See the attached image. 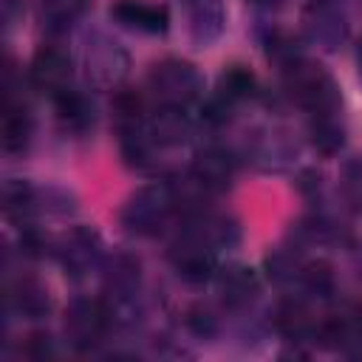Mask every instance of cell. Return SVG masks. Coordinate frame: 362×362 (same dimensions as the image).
<instances>
[{"label": "cell", "instance_id": "cell-1", "mask_svg": "<svg viewBox=\"0 0 362 362\" xmlns=\"http://www.w3.org/2000/svg\"><path fill=\"white\" fill-rule=\"evenodd\" d=\"M175 209H178L175 187L167 181H153V184L139 187L122 204L119 223L124 226V232H130L136 238H150L167 226V221L173 218Z\"/></svg>", "mask_w": 362, "mask_h": 362}, {"label": "cell", "instance_id": "cell-2", "mask_svg": "<svg viewBox=\"0 0 362 362\" xmlns=\"http://www.w3.org/2000/svg\"><path fill=\"white\" fill-rule=\"evenodd\" d=\"M283 79H286L288 96L303 110H308V116L311 113L339 110V105H342L339 85L334 82V76L322 65H317V62H311L305 57H300L291 65H286L283 68Z\"/></svg>", "mask_w": 362, "mask_h": 362}, {"label": "cell", "instance_id": "cell-3", "mask_svg": "<svg viewBox=\"0 0 362 362\" xmlns=\"http://www.w3.org/2000/svg\"><path fill=\"white\" fill-rule=\"evenodd\" d=\"M147 88L158 105L189 107L204 93V76L192 62L181 57H167L150 65Z\"/></svg>", "mask_w": 362, "mask_h": 362}, {"label": "cell", "instance_id": "cell-4", "mask_svg": "<svg viewBox=\"0 0 362 362\" xmlns=\"http://www.w3.org/2000/svg\"><path fill=\"white\" fill-rule=\"evenodd\" d=\"M79 65H82V76H85V82L90 88H96V90H116L122 85V79L127 76L130 57H127V51L116 40H110L102 31H93L82 42Z\"/></svg>", "mask_w": 362, "mask_h": 362}, {"label": "cell", "instance_id": "cell-5", "mask_svg": "<svg viewBox=\"0 0 362 362\" xmlns=\"http://www.w3.org/2000/svg\"><path fill=\"white\" fill-rule=\"evenodd\" d=\"M167 255H170V263L178 272V277H184L187 283H204L218 274V249L189 221L184 223L178 238L170 243Z\"/></svg>", "mask_w": 362, "mask_h": 362}, {"label": "cell", "instance_id": "cell-6", "mask_svg": "<svg viewBox=\"0 0 362 362\" xmlns=\"http://www.w3.org/2000/svg\"><path fill=\"white\" fill-rule=\"evenodd\" d=\"M113 325L105 297H74L65 308V339L74 351H93Z\"/></svg>", "mask_w": 362, "mask_h": 362}, {"label": "cell", "instance_id": "cell-7", "mask_svg": "<svg viewBox=\"0 0 362 362\" xmlns=\"http://www.w3.org/2000/svg\"><path fill=\"white\" fill-rule=\"evenodd\" d=\"M300 23L305 40L322 51H337L348 40V14L339 0H305Z\"/></svg>", "mask_w": 362, "mask_h": 362}, {"label": "cell", "instance_id": "cell-8", "mask_svg": "<svg viewBox=\"0 0 362 362\" xmlns=\"http://www.w3.org/2000/svg\"><path fill=\"white\" fill-rule=\"evenodd\" d=\"M54 255L59 257L62 269L71 277H85L90 269L102 266V260H105L102 238L90 226H74L71 232H65L59 238V243L54 246Z\"/></svg>", "mask_w": 362, "mask_h": 362}, {"label": "cell", "instance_id": "cell-9", "mask_svg": "<svg viewBox=\"0 0 362 362\" xmlns=\"http://www.w3.org/2000/svg\"><path fill=\"white\" fill-rule=\"evenodd\" d=\"M189 181L209 195L226 192L235 181V158L223 147H201L189 164Z\"/></svg>", "mask_w": 362, "mask_h": 362}, {"label": "cell", "instance_id": "cell-10", "mask_svg": "<svg viewBox=\"0 0 362 362\" xmlns=\"http://www.w3.org/2000/svg\"><path fill=\"white\" fill-rule=\"evenodd\" d=\"M28 82L48 93L57 96L65 88H71V59L62 48L57 45H40L28 62Z\"/></svg>", "mask_w": 362, "mask_h": 362}, {"label": "cell", "instance_id": "cell-11", "mask_svg": "<svg viewBox=\"0 0 362 362\" xmlns=\"http://www.w3.org/2000/svg\"><path fill=\"white\" fill-rule=\"evenodd\" d=\"M187 14V31L195 48L215 45L226 31V6L223 0H181Z\"/></svg>", "mask_w": 362, "mask_h": 362}, {"label": "cell", "instance_id": "cell-12", "mask_svg": "<svg viewBox=\"0 0 362 362\" xmlns=\"http://www.w3.org/2000/svg\"><path fill=\"white\" fill-rule=\"evenodd\" d=\"M110 17L141 34H167L170 28V11L164 3H147V0H116L110 6Z\"/></svg>", "mask_w": 362, "mask_h": 362}, {"label": "cell", "instance_id": "cell-13", "mask_svg": "<svg viewBox=\"0 0 362 362\" xmlns=\"http://www.w3.org/2000/svg\"><path fill=\"white\" fill-rule=\"evenodd\" d=\"M215 283H218V294H221V300H223L226 308H246L260 294V277H257V272L249 269V266H240V263H232V266L218 269Z\"/></svg>", "mask_w": 362, "mask_h": 362}, {"label": "cell", "instance_id": "cell-14", "mask_svg": "<svg viewBox=\"0 0 362 362\" xmlns=\"http://www.w3.org/2000/svg\"><path fill=\"white\" fill-rule=\"evenodd\" d=\"M317 339L334 351H354L362 345V308H345L317 325Z\"/></svg>", "mask_w": 362, "mask_h": 362}, {"label": "cell", "instance_id": "cell-15", "mask_svg": "<svg viewBox=\"0 0 362 362\" xmlns=\"http://www.w3.org/2000/svg\"><path fill=\"white\" fill-rule=\"evenodd\" d=\"M6 305L23 320H42L51 311V294L37 277H17L6 291Z\"/></svg>", "mask_w": 362, "mask_h": 362}, {"label": "cell", "instance_id": "cell-16", "mask_svg": "<svg viewBox=\"0 0 362 362\" xmlns=\"http://www.w3.org/2000/svg\"><path fill=\"white\" fill-rule=\"evenodd\" d=\"M147 127L158 147L187 144L189 136L195 133V122L189 119L187 107H170V105H158L156 113L147 119Z\"/></svg>", "mask_w": 362, "mask_h": 362}, {"label": "cell", "instance_id": "cell-17", "mask_svg": "<svg viewBox=\"0 0 362 362\" xmlns=\"http://www.w3.org/2000/svg\"><path fill=\"white\" fill-rule=\"evenodd\" d=\"M54 110H57V122L65 133H74V136H82L88 130H93V122H96V107L93 102L82 93V90H74V88H65L62 93L54 96Z\"/></svg>", "mask_w": 362, "mask_h": 362}, {"label": "cell", "instance_id": "cell-18", "mask_svg": "<svg viewBox=\"0 0 362 362\" xmlns=\"http://www.w3.org/2000/svg\"><path fill=\"white\" fill-rule=\"evenodd\" d=\"M272 322H274V331L283 334L288 342H308V339H317V320L311 317L308 305L303 300H283L274 314H272Z\"/></svg>", "mask_w": 362, "mask_h": 362}, {"label": "cell", "instance_id": "cell-19", "mask_svg": "<svg viewBox=\"0 0 362 362\" xmlns=\"http://www.w3.org/2000/svg\"><path fill=\"white\" fill-rule=\"evenodd\" d=\"M34 139V119L23 99H6L3 127H0V144L6 153H25Z\"/></svg>", "mask_w": 362, "mask_h": 362}, {"label": "cell", "instance_id": "cell-20", "mask_svg": "<svg viewBox=\"0 0 362 362\" xmlns=\"http://www.w3.org/2000/svg\"><path fill=\"white\" fill-rule=\"evenodd\" d=\"M0 198H3V212L14 223H28L31 215L42 212V189H37L25 178H6Z\"/></svg>", "mask_w": 362, "mask_h": 362}, {"label": "cell", "instance_id": "cell-21", "mask_svg": "<svg viewBox=\"0 0 362 362\" xmlns=\"http://www.w3.org/2000/svg\"><path fill=\"white\" fill-rule=\"evenodd\" d=\"M308 141L322 156H337L345 147V124L339 119V110L328 113H311L308 119Z\"/></svg>", "mask_w": 362, "mask_h": 362}, {"label": "cell", "instance_id": "cell-22", "mask_svg": "<svg viewBox=\"0 0 362 362\" xmlns=\"http://www.w3.org/2000/svg\"><path fill=\"white\" fill-rule=\"evenodd\" d=\"M255 90H257V76L252 74V68L249 65H240V62H232V65H226L221 71L215 96L235 107L238 102L255 96Z\"/></svg>", "mask_w": 362, "mask_h": 362}, {"label": "cell", "instance_id": "cell-23", "mask_svg": "<svg viewBox=\"0 0 362 362\" xmlns=\"http://www.w3.org/2000/svg\"><path fill=\"white\" fill-rule=\"evenodd\" d=\"M88 6L90 0H40V20L51 31H65L88 11Z\"/></svg>", "mask_w": 362, "mask_h": 362}, {"label": "cell", "instance_id": "cell-24", "mask_svg": "<svg viewBox=\"0 0 362 362\" xmlns=\"http://www.w3.org/2000/svg\"><path fill=\"white\" fill-rule=\"evenodd\" d=\"M297 283L303 291H308L311 297H328L334 294V286H337V277H334V269L325 263V260H305L300 266V274H297Z\"/></svg>", "mask_w": 362, "mask_h": 362}, {"label": "cell", "instance_id": "cell-25", "mask_svg": "<svg viewBox=\"0 0 362 362\" xmlns=\"http://www.w3.org/2000/svg\"><path fill=\"white\" fill-rule=\"evenodd\" d=\"M342 195H345V201L354 206V209H359L362 212V158H354V161H348L345 164V170H342Z\"/></svg>", "mask_w": 362, "mask_h": 362}, {"label": "cell", "instance_id": "cell-26", "mask_svg": "<svg viewBox=\"0 0 362 362\" xmlns=\"http://www.w3.org/2000/svg\"><path fill=\"white\" fill-rule=\"evenodd\" d=\"M184 322H187V328H189L195 337H212V334L218 331V320H215V314H212L209 308H204V305L189 308L187 317H184Z\"/></svg>", "mask_w": 362, "mask_h": 362}, {"label": "cell", "instance_id": "cell-27", "mask_svg": "<svg viewBox=\"0 0 362 362\" xmlns=\"http://www.w3.org/2000/svg\"><path fill=\"white\" fill-rule=\"evenodd\" d=\"M23 354H25V356H31V359H45V356H54V339H51V334H42V331L28 334Z\"/></svg>", "mask_w": 362, "mask_h": 362}, {"label": "cell", "instance_id": "cell-28", "mask_svg": "<svg viewBox=\"0 0 362 362\" xmlns=\"http://www.w3.org/2000/svg\"><path fill=\"white\" fill-rule=\"evenodd\" d=\"M17 8H20V0H3V20H6V25H14Z\"/></svg>", "mask_w": 362, "mask_h": 362}, {"label": "cell", "instance_id": "cell-29", "mask_svg": "<svg viewBox=\"0 0 362 362\" xmlns=\"http://www.w3.org/2000/svg\"><path fill=\"white\" fill-rule=\"evenodd\" d=\"M356 71H359V76H362V40L356 42Z\"/></svg>", "mask_w": 362, "mask_h": 362}]
</instances>
